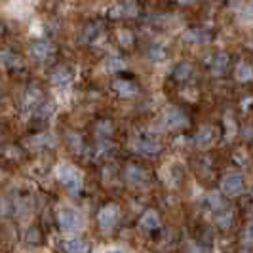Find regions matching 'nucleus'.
I'll list each match as a JSON object with an SVG mask.
<instances>
[{"mask_svg":"<svg viewBox=\"0 0 253 253\" xmlns=\"http://www.w3.org/2000/svg\"><path fill=\"white\" fill-rule=\"evenodd\" d=\"M2 177H4V173H2V171H0V179H2Z\"/></svg>","mask_w":253,"mask_h":253,"instance_id":"25","label":"nucleus"},{"mask_svg":"<svg viewBox=\"0 0 253 253\" xmlns=\"http://www.w3.org/2000/svg\"><path fill=\"white\" fill-rule=\"evenodd\" d=\"M57 223L65 232H78L84 228V217L73 208H61L57 210Z\"/></svg>","mask_w":253,"mask_h":253,"instance_id":"2","label":"nucleus"},{"mask_svg":"<svg viewBox=\"0 0 253 253\" xmlns=\"http://www.w3.org/2000/svg\"><path fill=\"white\" fill-rule=\"evenodd\" d=\"M225 129H227V137L228 141L234 139V135H236V124H234V120L228 116V118H225Z\"/></svg>","mask_w":253,"mask_h":253,"instance_id":"19","label":"nucleus"},{"mask_svg":"<svg viewBox=\"0 0 253 253\" xmlns=\"http://www.w3.org/2000/svg\"><path fill=\"white\" fill-rule=\"evenodd\" d=\"M246 244H248V246L252 244V227L246 228Z\"/></svg>","mask_w":253,"mask_h":253,"instance_id":"22","label":"nucleus"},{"mask_svg":"<svg viewBox=\"0 0 253 253\" xmlns=\"http://www.w3.org/2000/svg\"><path fill=\"white\" fill-rule=\"evenodd\" d=\"M53 53V48H51L50 42H35L31 46V55L37 59V61H48Z\"/></svg>","mask_w":253,"mask_h":253,"instance_id":"9","label":"nucleus"},{"mask_svg":"<svg viewBox=\"0 0 253 253\" xmlns=\"http://www.w3.org/2000/svg\"><path fill=\"white\" fill-rule=\"evenodd\" d=\"M228 65V55H225V53H217V57L213 59V73H217V75H221L225 69H227Z\"/></svg>","mask_w":253,"mask_h":253,"instance_id":"16","label":"nucleus"},{"mask_svg":"<svg viewBox=\"0 0 253 253\" xmlns=\"http://www.w3.org/2000/svg\"><path fill=\"white\" fill-rule=\"evenodd\" d=\"M65 253H91V246L86 240H80V238H69L63 244Z\"/></svg>","mask_w":253,"mask_h":253,"instance_id":"10","label":"nucleus"},{"mask_svg":"<svg viewBox=\"0 0 253 253\" xmlns=\"http://www.w3.org/2000/svg\"><path fill=\"white\" fill-rule=\"evenodd\" d=\"M252 65L250 63H240L236 67V80H240V82H250L252 80Z\"/></svg>","mask_w":253,"mask_h":253,"instance_id":"15","label":"nucleus"},{"mask_svg":"<svg viewBox=\"0 0 253 253\" xmlns=\"http://www.w3.org/2000/svg\"><path fill=\"white\" fill-rule=\"evenodd\" d=\"M126 181L129 187H143V185H147L149 175H147L145 169H141L139 166H127Z\"/></svg>","mask_w":253,"mask_h":253,"instance_id":"8","label":"nucleus"},{"mask_svg":"<svg viewBox=\"0 0 253 253\" xmlns=\"http://www.w3.org/2000/svg\"><path fill=\"white\" fill-rule=\"evenodd\" d=\"M75 78V71L71 69V67H59V69H55L53 71V75H51V82L55 84V86H65V84H69L71 80Z\"/></svg>","mask_w":253,"mask_h":253,"instance_id":"13","label":"nucleus"},{"mask_svg":"<svg viewBox=\"0 0 253 253\" xmlns=\"http://www.w3.org/2000/svg\"><path fill=\"white\" fill-rule=\"evenodd\" d=\"M0 63L2 65H8V67H19L21 61L15 53H10V51H2L0 53Z\"/></svg>","mask_w":253,"mask_h":253,"instance_id":"17","label":"nucleus"},{"mask_svg":"<svg viewBox=\"0 0 253 253\" xmlns=\"http://www.w3.org/2000/svg\"><path fill=\"white\" fill-rule=\"evenodd\" d=\"M133 149L145 156H156L162 151V145H160V141L152 139V137H137L133 141Z\"/></svg>","mask_w":253,"mask_h":253,"instance_id":"5","label":"nucleus"},{"mask_svg":"<svg viewBox=\"0 0 253 253\" xmlns=\"http://www.w3.org/2000/svg\"><path fill=\"white\" fill-rule=\"evenodd\" d=\"M164 120V126L169 127V129H175V127H185L189 124V120H187V114L181 113L179 109H168L162 116Z\"/></svg>","mask_w":253,"mask_h":253,"instance_id":"6","label":"nucleus"},{"mask_svg":"<svg viewBox=\"0 0 253 253\" xmlns=\"http://www.w3.org/2000/svg\"><path fill=\"white\" fill-rule=\"evenodd\" d=\"M107 253H124V252H122V250H109Z\"/></svg>","mask_w":253,"mask_h":253,"instance_id":"24","label":"nucleus"},{"mask_svg":"<svg viewBox=\"0 0 253 253\" xmlns=\"http://www.w3.org/2000/svg\"><path fill=\"white\" fill-rule=\"evenodd\" d=\"M230 221H232V215H230V213H223L221 217H217V223L223 228H227L228 225H230Z\"/></svg>","mask_w":253,"mask_h":253,"instance_id":"20","label":"nucleus"},{"mask_svg":"<svg viewBox=\"0 0 253 253\" xmlns=\"http://www.w3.org/2000/svg\"><path fill=\"white\" fill-rule=\"evenodd\" d=\"M55 177H57V181L63 187L69 189L71 194H78L82 190V185H84L82 173L76 169L75 166L69 164V162H59V164L55 166Z\"/></svg>","mask_w":253,"mask_h":253,"instance_id":"1","label":"nucleus"},{"mask_svg":"<svg viewBox=\"0 0 253 253\" xmlns=\"http://www.w3.org/2000/svg\"><path fill=\"white\" fill-rule=\"evenodd\" d=\"M118 221H120V208L114 206V204H109V206L101 208L99 213H97V223H99V228H101L103 232L114 230V227L118 225Z\"/></svg>","mask_w":253,"mask_h":253,"instance_id":"3","label":"nucleus"},{"mask_svg":"<svg viewBox=\"0 0 253 253\" xmlns=\"http://www.w3.org/2000/svg\"><path fill=\"white\" fill-rule=\"evenodd\" d=\"M215 127L211 126H204L198 129V133H196V137H194V145L198 147V149H210L213 143H215Z\"/></svg>","mask_w":253,"mask_h":253,"instance_id":"7","label":"nucleus"},{"mask_svg":"<svg viewBox=\"0 0 253 253\" xmlns=\"http://www.w3.org/2000/svg\"><path fill=\"white\" fill-rule=\"evenodd\" d=\"M190 75H192V67H190V65H187V63H183L181 67H177V69L173 71L175 80H187Z\"/></svg>","mask_w":253,"mask_h":253,"instance_id":"18","label":"nucleus"},{"mask_svg":"<svg viewBox=\"0 0 253 253\" xmlns=\"http://www.w3.org/2000/svg\"><path fill=\"white\" fill-rule=\"evenodd\" d=\"M179 4H192V2H196V0H177Z\"/></svg>","mask_w":253,"mask_h":253,"instance_id":"23","label":"nucleus"},{"mask_svg":"<svg viewBox=\"0 0 253 253\" xmlns=\"http://www.w3.org/2000/svg\"><path fill=\"white\" fill-rule=\"evenodd\" d=\"M244 175L240 173H230V175H225L223 181H221V190L227 194V196H238L244 192Z\"/></svg>","mask_w":253,"mask_h":253,"instance_id":"4","label":"nucleus"},{"mask_svg":"<svg viewBox=\"0 0 253 253\" xmlns=\"http://www.w3.org/2000/svg\"><path fill=\"white\" fill-rule=\"evenodd\" d=\"M210 204H211L213 208H219V206H221V196H219V192H211V194H210Z\"/></svg>","mask_w":253,"mask_h":253,"instance_id":"21","label":"nucleus"},{"mask_svg":"<svg viewBox=\"0 0 253 253\" xmlns=\"http://www.w3.org/2000/svg\"><path fill=\"white\" fill-rule=\"evenodd\" d=\"M40 99H42V93H40V91H38V88L37 86H31V89H29V91H27V97H25V105H23V107H25V109H29V114L33 113V111H35V109H37L38 105H40Z\"/></svg>","mask_w":253,"mask_h":253,"instance_id":"14","label":"nucleus"},{"mask_svg":"<svg viewBox=\"0 0 253 253\" xmlns=\"http://www.w3.org/2000/svg\"><path fill=\"white\" fill-rule=\"evenodd\" d=\"M113 88L120 97H133V95H137V84H133L131 80H126V78L116 80Z\"/></svg>","mask_w":253,"mask_h":253,"instance_id":"11","label":"nucleus"},{"mask_svg":"<svg viewBox=\"0 0 253 253\" xmlns=\"http://www.w3.org/2000/svg\"><path fill=\"white\" fill-rule=\"evenodd\" d=\"M139 227L143 228V230H147V232H154V230H158V228H160V217H158V213H156L154 210L145 211L143 217H141V221H139Z\"/></svg>","mask_w":253,"mask_h":253,"instance_id":"12","label":"nucleus"}]
</instances>
